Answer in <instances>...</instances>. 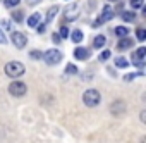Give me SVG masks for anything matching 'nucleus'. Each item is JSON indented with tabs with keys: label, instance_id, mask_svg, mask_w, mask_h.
I'll use <instances>...</instances> for the list:
<instances>
[{
	"label": "nucleus",
	"instance_id": "f257e3e1",
	"mask_svg": "<svg viewBox=\"0 0 146 143\" xmlns=\"http://www.w3.org/2000/svg\"><path fill=\"white\" fill-rule=\"evenodd\" d=\"M4 71H5V74L11 76V78H19V76H23L26 73V67H24V64H21L17 60H11L9 64H5Z\"/></svg>",
	"mask_w": 146,
	"mask_h": 143
},
{
	"label": "nucleus",
	"instance_id": "f03ea898",
	"mask_svg": "<svg viewBox=\"0 0 146 143\" xmlns=\"http://www.w3.org/2000/svg\"><path fill=\"white\" fill-rule=\"evenodd\" d=\"M100 100H102V97H100V92L98 90H86L83 93V102L88 107H96L100 104Z\"/></svg>",
	"mask_w": 146,
	"mask_h": 143
},
{
	"label": "nucleus",
	"instance_id": "7ed1b4c3",
	"mask_svg": "<svg viewBox=\"0 0 146 143\" xmlns=\"http://www.w3.org/2000/svg\"><path fill=\"white\" fill-rule=\"evenodd\" d=\"M41 57L45 59V62H46L48 65H55V64H58V62L62 60V52L57 50V48H50V50H46Z\"/></svg>",
	"mask_w": 146,
	"mask_h": 143
},
{
	"label": "nucleus",
	"instance_id": "20e7f679",
	"mask_svg": "<svg viewBox=\"0 0 146 143\" xmlns=\"http://www.w3.org/2000/svg\"><path fill=\"white\" fill-rule=\"evenodd\" d=\"M26 90H28V86L23 81H14L9 85V93L12 97H23V95H26Z\"/></svg>",
	"mask_w": 146,
	"mask_h": 143
},
{
	"label": "nucleus",
	"instance_id": "39448f33",
	"mask_svg": "<svg viewBox=\"0 0 146 143\" xmlns=\"http://www.w3.org/2000/svg\"><path fill=\"white\" fill-rule=\"evenodd\" d=\"M79 16V5L78 4H70L64 9V21H74Z\"/></svg>",
	"mask_w": 146,
	"mask_h": 143
},
{
	"label": "nucleus",
	"instance_id": "423d86ee",
	"mask_svg": "<svg viewBox=\"0 0 146 143\" xmlns=\"http://www.w3.org/2000/svg\"><path fill=\"white\" fill-rule=\"evenodd\" d=\"M112 17H113V11H112V7H108V5H107V7L103 9V12L100 14V17H98L96 21H95V24H93V26H95V28H98V26H102L103 23L110 21Z\"/></svg>",
	"mask_w": 146,
	"mask_h": 143
},
{
	"label": "nucleus",
	"instance_id": "0eeeda50",
	"mask_svg": "<svg viewBox=\"0 0 146 143\" xmlns=\"http://www.w3.org/2000/svg\"><path fill=\"white\" fill-rule=\"evenodd\" d=\"M12 43L17 47V48H23V47H26V43H28V38H26V35H23V33H12Z\"/></svg>",
	"mask_w": 146,
	"mask_h": 143
},
{
	"label": "nucleus",
	"instance_id": "6e6552de",
	"mask_svg": "<svg viewBox=\"0 0 146 143\" xmlns=\"http://www.w3.org/2000/svg\"><path fill=\"white\" fill-rule=\"evenodd\" d=\"M124 110H125V102H124V100H115V102L112 104V107H110V112H112L113 116L122 114Z\"/></svg>",
	"mask_w": 146,
	"mask_h": 143
},
{
	"label": "nucleus",
	"instance_id": "1a4fd4ad",
	"mask_svg": "<svg viewBox=\"0 0 146 143\" xmlns=\"http://www.w3.org/2000/svg\"><path fill=\"white\" fill-rule=\"evenodd\" d=\"M144 55H146V48H144V47L137 48V52L132 55V60L136 62V65H137V67H143V59H144Z\"/></svg>",
	"mask_w": 146,
	"mask_h": 143
},
{
	"label": "nucleus",
	"instance_id": "9d476101",
	"mask_svg": "<svg viewBox=\"0 0 146 143\" xmlns=\"http://www.w3.org/2000/svg\"><path fill=\"white\" fill-rule=\"evenodd\" d=\"M74 57H76L78 60H86V59L90 57V50L84 48V47H78V48L74 50Z\"/></svg>",
	"mask_w": 146,
	"mask_h": 143
},
{
	"label": "nucleus",
	"instance_id": "9b49d317",
	"mask_svg": "<svg viewBox=\"0 0 146 143\" xmlns=\"http://www.w3.org/2000/svg\"><path fill=\"white\" fill-rule=\"evenodd\" d=\"M117 48H119V50H127V48H132V40H131V38H127V36L120 38V40H119V43H117Z\"/></svg>",
	"mask_w": 146,
	"mask_h": 143
},
{
	"label": "nucleus",
	"instance_id": "f8f14e48",
	"mask_svg": "<svg viewBox=\"0 0 146 143\" xmlns=\"http://www.w3.org/2000/svg\"><path fill=\"white\" fill-rule=\"evenodd\" d=\"M40 23H41V16H40V12L31 14V16H29V19H28V26H29V28H36Z\"/></svg>",
	"mask_w": 146,
	"mask_h": 143
},
{
	"label": "nucleus",
	"instance_id": "ddd939ff",
	"mask_svg": "<svg viewBox=\"0 0 146 143\" xmlns=\"http://www.w3.org/2000/svg\"><path fill=\"white\" fill-rule=\"evenodd\" d=\"M122 19H124L125 23H132V21L136 19L134 11H125V12H122Z\"/></svg>",
	"mask_w": 146,
	"mask_h": 143
},
{
	"label": "nucleus",
	"instance_id": "4468645a",
	"mask_svg": "<svg viewBox=\"0 0 146 143\" xmlns=\"http://www.w3.org/2000/svg\"><path fill=\"white\" fill-rule=\"evenodd\" d=\"M115 35H117L119 38H124V36L129 35V29H127L125 26H117V28H115Z\"/></svg>",
	"mask_w": 146,
	"mask_h": 143
},
{
	"label": "nucleus",
	"instance_id": "2eb2a0df",
	"mask_svg": "<svg viewBox=\"0 0 146 143\" xmlns=\"http://www.w3.org/2000/svg\"><path fill=\"white\" fill-rule=\"evenodd\" d=\"M83 38L84 36H83V31L81 29H74V31H72V41H74V43H79Z\"/></svg>",
	"mask_w": 146,
	"mask_h": 143
},
{
	"label": "nucleus",
	"instance_id": "dca6fc26",
	"mask_svg": "<svg viewBox=\"0 0 146 143\" xmlns=\"http://www.w3.org/2000/svg\"><path fill=\"white\" fill-rule=\"evenodd\" d=\"M105 41H107V38H105L103 35H100V36H96V38L93 40V45H95L96 48H102V47L105 45Z\"/></svg>",
	"mask_w": 146,
	"mask_h": 143
},
{
	"label": "nucleus",
	"instance_id": "f3484780",
	"mask_svg": "<svg viewBox=\"0 0 146 143\" xmlns=\"http://www.w3.org/2000/svg\"><path fill=\"white\" fill-rule=\"evenodd\" d=\"M57 12H58V7H57V5L50 7V11L46 12V23H50V21H52V19L55 17V14H57Z\"/></svg>",
	"mask_w": 146,
	"mask_h": 143
},
{
	"label": "nucleus",
	"instance_id": "a211bd4d",
	"mask_svg": "<svg viewBox=\"0 0 146 143\" xmlns=\"http://www.w3.org/2000/svg\"><path fill=\"white\" fill-rule=\"evenodd\" d=\"M115 65L120 67V69H124V67L129 65V62H127V59H124V57H117V59H115Z\"/></svg>",
	"mask_w": 146,
	"mask_h": 143
},
{
	"label": "nucleus",
	"instance_id": "6ab92c4d",
	"mask_svg": "<svg viewBox=\"0 0 146 143\" xmlns=\"http://www.w3.org/2000/svg\"><path fill=\"white\" fill-rule=\"evenodd\" d=\"M12 19H14V21H17V23H23L24 14H23L21 11H14V12H12Z\"/></svg>",
	"mask_w": 146,
	"mask_h": 143
},
{
	"label": "nucleus",
	"instance_id": "aec40b11",
	"mask_svg": "<svg viewBox=\"0 0 146 143\" xmlns=\"http://www.w3.org/2000/svg\"><path fill=\"white\" fill-rule=\"evenodd\" d=\"M144 0H131V7L132 9H143Z\"/></svg>",
	"mask_w": 146,
	"mask_h": 143
},
{
	"label": "nucleus",
	"instance_id": "412c9836",
	"mask_svg": "<svg viewBox=\"0 0 146 143\" xmlns=\"http://www.w3.org/2000/svg\"><path fill=\"white\" fill-rule=\"evenodd\" d=\"M136 36H137L139 41H144V40H146V31H144L143 28H139V29L136 31Z\"/></svg>",
	"mask_w": 146,
	"mask_h": 143
},
{
	"label": "nucleus",
	"instance_id": "4be33fe9",
	"mask_svg": "<svg viewBox=\"0 0 146 143\" xmlns=\"http://www.w3.org/2000/svg\"><path fill=\"white\" fill-rule=\"evenodd\" d=\"M65 73H67V74H78V67L72 65V64H69V65L65 67Z\"/></svg>",
	"mask_w": 146,
	"mask_h": 143
},
{
	"label": "nucleus",
	"instance_id": "5701e85b",
	"mask_svg": "<svg viewBox=\"0 0 146 143\" xmlns=\"http://www.w3.org/2000/svg\"><path fill=\"white\" fill-rule=\"evenodd\" d=\"M110 55H112V53H110V50H105V52H102V53H100V57H98V59L103 62V60H108V59H110Z\"/></svg>",
	"mask_w": 146,
	"mask_h": 143
},
{
	"label": "nucleus",
	"instance_id": "b1692460",
	"mask_svg": "<svg viewBox=\"0 0 146 143\" xmlns=\"http://www.w3.org/2000/svg\"><path fill=\"white\" fill-rule=\"evenodd\" d=\"M19 2L21 0H5V5L7 7H16V5H19Z\"/></svg>",
	"mask_w": 146,
	"mask_h": 143
},
{
	"label": "nucleus",
	"instance_id": "393cba45",
	"mask_svg": "<svg viewBox=\"0 0 146 143\" xmlns=\"http://www.w3.org/2000/svg\"><path fill=\"white\" fill-rule=\"evenodd\" d=\"M67 35H69V29H67L65 26H62V28H60V35H58V36H62V38H65Z\"/></svg>",
	"mask_w": 146,
	"mask_h": 143
},
{
	"label": "nucleus",
	"instance_id": "a878e982",
	"mask_svg": "<svg viewBox=\"0 0 146 143\" xmlns=\"http://www.w3.org/2000/svg\"><path fill=\"white\" fill-rule=\"evenodd\" d=\"M29 55H31V59H40V57H41V55H43V53H41V52H38V50H36V52H31V53H29Z\"/></svg>",
	"mask_w": 146,
	"mask_h": 143
},
{
	"label": "nucleus",
	"instance_id": "bb28decb",
	"mask_svg": "<svg viewBox=\"0 0 146 143\" xmlns=\"http://www.w3.org/2000/svg\"><path fill=\"white\" fill-rule=\"evenodd\" d=\"M0 43H7V38L4 36V33H2V29H0Z\"/></svg>",
	"mask_w": 146,
	"mask_h": 143
},
{
	"label": "nucleus",
	"instance_id": "cd10ccee",
	"mask_svg": "<svg viewBox=\"0 0 146 143\" xmlns=\"http://www.w3.org/2000/svg\"><path fill=\"white\" fill-rule=\"evenodd\" d=\"M2 26H4L5 29H11V23H7V21H2Z\"/></svg>",
	"mask_w": 146,
	"mask_h": 143
},
{
	"label": "nucleus",
	"instance_id": "c85d7f7f",
	"mask_svg": "<svg viewBox=\"0 0 146 143\" xmlns=\"http://www.w3.org/2000/svg\"><path fill=\"white\" fill-rule=\"evenodd\" d=\"M124 78H125V81H131V80L136 78V74H127V76H124Z\"/></svg>",
	"mask_w": 146,
	"mask_h": 143
},
{
	"label": "nucleus",
	"instance_id": "c756f323",
	"mask_svg": "<svg viewBox=\"0 0 146 143\" xmlns=\"http://www.w3.org/2000/svg\"><path fill=\"white\" fill-rule=\"evenodd\" d=\"M41 2V0H28V4L29 5H35V4H40Z\"/></svg>",
	"mask_w": 146,
	"mask_h": 143
},
{
	"label": "nucleus",
	"instance_id": "7c9ffc66",
	"mask_svg": "<svg viewBox=\"0 0 146 143\" xmlns=\"http://www.w3.org/2000/svg\"><path fill=\"white\" fill-rule=\"evenodd\" d=\"M53 41H55V43H58V41H60V36H58V35H57V33H55V35H53Z\"/></svg>",
	"mask_w": 146,
	"mask_h": 143
},
{
	"label": "nucleus",
	"instance_id": "2f4dec72",
	"mask_svg": "<svg viewBox=\"0 0 146 143\" xmlns=\"http://www.w3.org/2000/svg\"><path fill=\"white\" fill-rule=\"evenodd\" d=\"M108 2H115V0H108Z\"/></svg>",
	"mask_w": 146,
	"mask_h": 143
}]
</instances>
